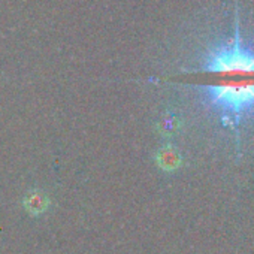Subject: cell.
I'll return each instance as SVG.
<instances>
[{
    "label": "cell",
    "instance_id": "7a4b0ae2",
    "mask_svg": "<svg viewBox=\"0 0 254 254\" xmlns=\"http://www.w3.org/2000/svg\"><path fill=\"white\" fill-rule=\"evenodd\" d=\"M26 208L32 212V214H38L45 211L47 208V199L39 194V193H33L26 199Z\"/></svg>",
    "mask_w": 254,
    "mask_h": 254
},
{
    "label": "cell",
    "instance_id": "6da1fadb",
    "mask_svg": "<svg viewBox=\"0 0 254 254\" xmlns=\"http://www.w3.org/2000/svg\"><path fill=\"white\" fill-rule=\"evenodd\" d=\"M168 81L202 88L221 121L233 130L254 114V50L242 44L238 21L230 44L209 51L199 67Z\"/></svg>",
    "mask_w": 254,
    "mask_h": 254
}]
</instances>
